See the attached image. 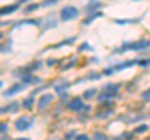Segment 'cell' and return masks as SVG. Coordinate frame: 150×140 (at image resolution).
I'll return each mask as SVG.
<instances>
[{
    "mask_svg": "<svg viewBox=\"0 0 150 140\" xmlns=\"http://www.w3.org/2000/svg\"><path fill=\"white\" fill-rule=\"evenodd\" d=\"M150 46V41L148 40H140V41H133V43H126L123 44L120 50H143Z\"/></svg>",
    "mask_w": 150,
    "mask_h": 140,
    "instance_id": "6da1fadb",
    "label": "cell"
},
{
    "mask_svg": "<svg viewBox=\"0 0 150 140\" xmlns=\"http://www.w3.org/2000/svg\"><path fill=\"white\" fill-rule=\"evenodd\" d=\"M79 15V11L78 9L75 6H65L62 9V11H60V18H62L63 21H69L71 19H75Z\"/></svg>",
    "mask_w": 150,
    "mask_h": 140,
    "instance_id": "7a4b0ae2",
    "label": "cell"
},
{
    "mask_svg": "<svg viewBox=\"0 0 150 140\" xmlns=\"http://www.w3.org/2000/svg\"><path fill=\"white\" fill-rule=\"evenodd\" d=\"M33 125V119L28 118V116H20L16 121H15V128L19 132H25Z\"/></svg>",
    "mask_w": 150,
    "mask_h": 140,
    "instance_id": "3957f363",
    "label": "cell"
},
{
    "mask_svg": "<svg viewBox=\"0 0 150 140\" xmlns=\"http://www.w3.org/2000/svg\"><path fill=\"white\" fill-rule=\"evenodd\" d=\"M68 109L73 110V111H79V110H81V109H89V106H85V105L83 104V101L79 99V98H76V99L71 100L68 104Z\"/></svg>",
    "mask_w": 150,
    "mask_h": 140,
    "instance_id": "277c9868",
    "label": "cell"
},
{
    "mask_svg": "<svg viewBox=\"0 0 150 140\" xmlns=\"http://www.w3.org/2000/svg\"><path fill=\"white\" fill-rule=\"evenodd\" d=\"M24 88H25V85H23V84H20V83H15L11 88H9V89L4 93V95H5V96H11L14 94H16V93L21 91Z\"/></svg>",
    "mask_w": 150,
    "mask_h": 140,
    "instance_id": "5b68a950",
    "label": "cell"
},
{
    "mask_svg": "<svg viewBox=\"0 0 150 140\" xmlns=\"http://www.w3.org/2000/svg\"><path fill=\"white\" fill-rule=\"evenodd\" d=\"M53 94H45V95H43L40 98V100H39V103H38V108H39V110H43L46 105L49 104V103L53 100Z\"/></svg>",
    "mask_w": 150,
    "mask_h": 140,
    "instance_id": "8992f818",
    "label": "cell"
},
{
    "mask_svg": "<svg viewBox=\"0 0 150 140\" xmlns=\"http://www.w3.org/2000/svg\"><path fill=\"white\" fill-rule=\"evenodd\" d=\"M20 5V3L18 4H11V5H8V6H4L0 9V15H8V14H11L13 11H15L16 9Z\"/></svg>",
    "mask_w": 150,
    "mask_h": 140,
    "instance_id": "52a82bcc",
    "label": "cell"
},
{
    "mask_svg": "<svg viewBox=\"0 0 150 140\" xmlns=\"http://www.w3.org/2000/svg\"><path fill=\"white\" fill-rule=\"evenodd\" d=\"M138 60H130L129 63H123V64H119V65H116V66H114L111 70H121V69H124V68H130V66H133V65L137 64Z\"/></svg>",
    "mask_w": 150,
    "mask_h": 140,
    "instance_id": "ba28073f",
    "label": "cell"
},
{
    "mask_svg": "<svg viewBox=\"0 0 150 140\" xmlns=\"http://www.w3.org/2000/svg\"><path fill=\"white\" fill-rule=\"evenodd\" d=\"M69 86V84H65V83H59L55 85V91L58 94H63V93L67 90V88Z\"/></svg>",
    "mask_w": 150,
    "mask_h": 140,
    "instance_id": "9c48e42d",
    "label": "cell"
},
{
    "mask_svg": "<svg viewBox=\"0 0 150 140\" xmlns=\"http://www.w3.org/2000/svg\"><path fill=\"white\" fill-rule=\"evenodd\" d=\"M35 80H39L38 78H35V76H33L31 74H25L24 76H23V81H24V84L26 83V84H31V83H36Z\"/></svg>",
    "mask_w": 150,
    "mask_h": 140,
    "instance_id": "30bf717a",
    "label": "cell"
},
{
    "mask_svg": "<svg viewBox=\"0 0 150 140\" xmlns=\"http://www.w3.org/2000/svg\"><path fill=\"white\" fill-rule=\"evenodd\" d=\"M100 6H101L100 3H94V1H91L86 6V10H88V13H91V9H93V11H96V8H100Z\"/></svg>",
    "mask_w": 150,
    "mask_h": 140,
    "instance_id": "8fae6325",
    "label": "cell"
},
{
    "mask_svg": "<svg viewBox=\"0 0 150 140\" xmlns=\"http://www.w3.org/2000/svg\"><path fill=\"white\" fill-rule=\"evenodd\" d=\"M94 140H109V139H108V136L104 133L98 132V133L94 134Z\"/></svg>",
    "mask_w": 150,
    "mask_h": 140,
    "instance_id": "7c38bea8",
    "label": "cell"
},
{
    "mask_svg": "<svg viewBox=\"0 0 150 140\" xmlns=\"http://www.w3.org/2000/svg\"><path fill=\"white\" fill-rule=\"evenodd\" d=\"M99 16H101V13H98V14L94 13L90 18H88L86 20H84V21H83V24H90V23H91L94 19H96V18H99Z\"/></svg>",
    "mask_w": 150,
    "mask_h": 140,
    "instance_id": "4fadbf2b",
    "label": "cell"
},
{
    "mask_svg": "<svg viewBox=\"0 0 150 140\" xmlns=\"http://www.w3.org/2000/svg\"><path fill=\"white\" fill-rule=\"evenodd\" d=\"M33 104H34V99H33V98H29V99L24 100V103H23V106H24L25 109H30L33 106Z\"/></svg>",
    "mask_w": 150,
    "mask_h": 140,
    "instance_id": "5bb4252c",
    "label": "cell"
},
{
    "mask_svg": "<svg viewBox=\"0 0 150 140\" xmlns=\"http://www.w3.org/2000/svg\"><path fill=\"white\" fill-rule=\"evenodd\" d=\"M95 93H96V89H90V90L84 93V98H85V99H90V98L95 95Z\"/></svg>",
    "mask_w": 150,
    "mask_h": 140,
    "instance_id": "9a60e30c",
    "label": "cell"
},
{
    "mask_svg": "<svg viewBox=\"0 0 150 140\" xmlns=\"http://www.w3.org/2000/svg\"><path fill=\"white\" fill-rule=\"evenodd\" d=\"M38 4H30V5H28L25 9H24V13H31V11H34L35 9H38Z\"/></svg>",
    "mask_w": 150,
    "mask_h": 140,
    "instance_id": "2e32d148",
    "label": "cell"
},
{
    "mask_svg": "<svg viewBox=\"0 0 150 140\" xmlns=\"http://www.w3.org/2000/svg\"><path fill=\"white\" fill-rule=\"evenodd\" d=\"M6 130H8V124L6 123H0V134L5 133Z\"/></svg>",
    "mask_w": 150,
    "mask_h": 140,
    "instance_id": "e0dca14e",
    "label": "cell"
},
{
    "mask_svg": "<svg viewBox=\"0 0 150 140\" xmlns=\"http://www.w3.org/2000/svg\"><path fill=\"white\" fill-rule=\"evenodd\" d=\"M146 129H148V127H146V125H142V127H139V128H137V129H135L134 132L139 134V133H143L144 130H146Z\"/></svg>",
    "mask_w": 150,
    "mask_h": 140,
    "instance_id": "ac0fdd59",
    "label": "cell"
},
{
    "mask_svg": "<svg viewBox=\"0 0 150 140\" xmlns=\"http://www.w3.org/2000/svg\"><path fill=\"white\" fill-rule=\"evenodd\" d=\"M75 140H90V139H89L88 135H85V134H80V135H78V136L75 138Z\"/></svg>",
    "mask_w": 150,
    "mask_h": 140,
    "instance_id": "d6986e66",
    "label": "cell"
},
{
    "mask_svg": "<svg viewBox=\"0 0 150 140\" xmlns=\"http://www.w3.org/2000/svg\"><path fill=\"white\" fill-rule=\"evenodd\" d=\"M86 48H89V45H88L86 43H84L81 46H79V51H81L83 49H86Z\"/></svg>",
    "mask_w": 150,
    "mask_h": 140,
    "instance_id": "ffe728a7",
    "label": "cell"
},
{
    "mask_svg": "<svg viewBox=\"0 0 150 140\" xmlns=\"http://www.w3.org/2000/svg\"><path fill=\"white\" fill-rule=\"evenodd\" d=\"M143 96H144V98H150V90H149V93H146V94H144Z\"/></svg>",
    "mask_w": 150,
    "mask_h": 140,
    "instance_id": "44dd1931",
    "label": "cell"
},
{
    "mask_svg": "<svg viewBox=\"0 0 150 140\" xmlns=\"http://www.w3.org/2000/svg\"><path fill=\"white\" fill-rule=\"evenodd\" d=\"M5 113V110H4V108H0V114H4Z\"/></svg>",
    "mask_w": 150,
    "mask_h": 140,
    "instance_id": "7402d4cb",
    "label": "cell"
},
{
    "mask_svg": "<svg viewBox=\"0 0 150 140\" xmlns=\"http://www.w3.org/2000/svg\"><path fill=\"white\" fill-rule=\"evenodd\" d=\"M16 140H30V139H28V138L26 139L25 138H20V139H16Z\"/></svg>",
    "mask_w": 150,
    "mask_h": 140,
    "instance_id": "603a6c76",
    "label": "cell"
}]
</instances>
